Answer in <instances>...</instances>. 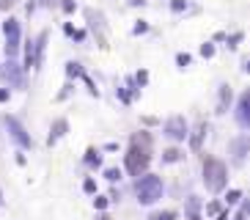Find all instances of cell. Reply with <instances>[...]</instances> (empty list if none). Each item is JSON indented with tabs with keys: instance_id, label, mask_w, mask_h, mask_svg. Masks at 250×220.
Returning a JSON list of instances; mask_svg holds the SVG:
<instances>
[{
	"instance_id": "obj_25",
	"label": "cell",
	"mask_w": 250,
	"mask_h": 220,
	"mask_svg": "<svg viewBox=\"0 0 250 220\" xmlns=\"http://www.w3.org/2000/svg\"><path fill=\"white\" fill-rule=\"evenodd\" d=\"M14 3H17V0H0V11H8Z\"/></svg>"
},
{
	"instance_id": "obj_20",
	"label": "cell",
	"mask_w": 250,
	"mask_h": 220,
	"mask_svg": "<svg viewBox=\"0 0 250 220\" xmlns=\"http://www.w3.org/2000/svg\"><path fill=\"white\" fill-rule=\"evenodd\" d=\"M146 30H148V22H143V20H140L138 25L132 28V33H135V36H140V33H146Z\"/></svg>"
},
{
	"instance_id": "obj_11",
	"label": "cell",
	"mask_w": 250,
	"mask_h": 220,
	"mask_svg": "<svg viewBox=\"0 0 250 220\" xmlns=\"http://www.w3.org/2000/svg\"><path fill=\"white\" fill-rule=\"evenodd\" d=\"M66 130H69L66 118H58V121L52 124V132H50V143H55V140H58V138H61V135H63Z\"/></svg>"
},
{
	"instance_id": "obj_6",
	"label": "cell",
	"mask_w": 250,
	"mask_h": 220,
	"mask_svg": "<svg viewBox=\"0 0 250 220\" xmlns=\"http://www.w3.org/2000/svg\"><path fill=\"white\" fill-rule=\"evenodd\" d=\"M165 135H168L170 140L187 138V121H184V116H170L168 121H165Z\"/></svg>"
},
{
	"instance_id": "obj_13",
	"label": "cell",
	"mask_w": 250,
	"mask_h": 220,
	"mask_svg": "<svg viewBox=\"0 0 250 220\" xmlns=\"http://www.w3.org/2000/svg\"><path fill=\"white\" fill-rule=\"evenodd\" d=\"M66 74H69V77H83L85 72H83V66L77 64V61H69V64H66Z\"/></svg>"
},
{
	"instance_id": "obj_29",
	"label": "cell",
	"mask_w": 250,
	"mask_h": 220,
	"mask_svg": "<svg viewBox=\"0 0 250 220\" xmlns=\"http://www.w3.org/2000/svg\"><path fill=\"white\" fill-rule=\"evenodd\" d=\"M138 83H140V86H146V83H148V72H138Z\"/></svg>"
},
{
	"instance_id": "obj_2",
	"label": "cell",
	"mask_w": 250,
	"mask_h": 220,
	"mask_svg": "<svg viewBox=\"0 0 250 220\" xmlns=\"http://www.w3.org/2000/svg\"><path fill=\"white\" fill-rule=\"evenodd\" d=\"M135 193H138L140 204H157L162 198V179L154 174H140L138 182H135Z\"/></svg>"
},
{
	"instance_id": "obj_8",
	"label": "cell",
	"mask_w": 250,
	"mask_h": 220,
	"mask_svg": "<svg viewBox=\"0 0 250 220\" xmlns=\"http://www.w3.org/2000/svg\"><path fill=\"white\" fill-rule=\"evenodd\" d=\"M85 20H88V28L99 30V36H104V14L102 11H96V8H85Z\"/></svg>"
},
{
	"instance_id": "obj_12",
	"label": "cell",
	"mask_w": 250,
	"mask_h": 220,
	"mask_svg": "<svg viewBox=\"0 0 250 220\" xmlns=\"http://www.w3.org/2000/svg\"><path fill=\"white\" fill-rule=\"evenodd\" d=\"M228 105H231V86H220V105H217V113H226Z\"/></svg>"
},
{
	"instance_id": "obj_18",
	"label": "cell",
	"mask_w": 250,
	"mask_h": 220,
	"mask_svg": "<svg viewBox=\"0 0 250 220\" xmlns=\"http://www.w3.org/2000/svg\"><path fill=\"white\" fill-rule=\"evenodd\" d=\"M201 55H204V58H212V55H214V44L212 42L201 44Z\"/></svg>"
},
{
	"instance_id": "obj_21",
	"label": "cell",
	"mask_w": 250,
	"mask_h": 220,
	"mask_svg": "<svg viewBox=\"0 0 250 220\" xmlns=\"http://www.w3.org/2000/svg\"><path fill=\"white\" fill-rule=\"evenodd\" d=\"M176 64L182 66V69H184V66H190V55H187V52H179V55H176Z\"/></svg>"
},
{
	"instance_id": "obj_22",
	"label": "cell",
	"mask_w": 250,
	"mask_h": 220,
	"mask_svg": "<svg viewBox=\"0 0 250 220\" xmlns=\"http://www.w3.org/2000/svg\"><path fill=\"white\" fill-rule=\"evenodd\" d=\"M151 220H176V212H162V215H151Z\"/></svg>"
},
{
	"instance_id": "obj_4",
	"label": "cell",
	"mask_w": 250,
	"mask_h": 220,
	"mask_svg": "<svg viewBox=\"0 0 250 220\" xmlns=\"http://www.w3.org/2000/svg\"><path fill=\"white\" fill-rule=\"evenodd\" d=\"M3 36H6V55L8 58H17V52L22 47V28H20V20L8 17L3 22Z\"/></svg>"
},
{
	"instance_id": "obj_31",
	"label": "cell",
	"mask_w": 250,
	"mask_h": 220,
	"mask_svg": "<svg viewBox=\"0 0 250 220\" xmlns=\"http://www.w3.org/2000/svg\"><path fill=\"white\" fill-rule=\"evenodd\" d=\"M8 99V88H0V102H6Z\"/></svg>"
},
{
	"instance_id": "obj_3",
	"label": "cell",
	"mask_w": 250,
	"mask_h": 220,
	"mask_svg": "<svg viewBox=\"0 0 250 220\" xmlns=\"http://www.w3.org/2000/svg\"><path fill=\"white\" fill-rule=\"evenodd\" d=\"M148 162H151V154H148V149L140 146V140L135 138V143L129 146V152H126V157H124L126 171H129L132 176H140V174H146V171H148Z\"/></svg>"
},
{
	"instance_id": "obj_23",
	"label": "cell",
	"mask_w": 250,
	"mask_h": 220,
	"mask_svg": "<svg viewBox=\"0 0 250 220\" xmlns=\"http://www.w3.org/2000/svg\"><path fill=\"white\" fill-rule=\"evenodd\" d=\"M239 198H242V193H239V190H231V193L226 196V201H228V204H236Z\"/></svg>"
},
{
	"instance_id": "obj_32",
	"label": "cell",
	"mask_w": 250,
	"mask_h": 220,
	"mask_svg": "<svg viewBox=\"0 0 250 220\" xmlns=\"http://www.w3.org/2000/svg\"><path fill=\"white\" fill-rule=\"evenodd\" d=\"M129 6H146V0H129Z\"/></svg>"
},
{
	"instance_id": "obj_34",
	"label": "cell",
	"mask_w": 250,
	"mask_h": 220,
	"mask_svg": "<svg viewBox=\"0 0 250 220\" xmlns=\"http://www.w3.org/2000/svg\"><path fill=\"white\" fill-rule=\"evenodd\" d=\"M96 220H110V218H107V215H99V218H96Z\"/></svg>"
},
{
	"instance_id": "obj_1",
	"label": "cell",
	"mask_w": 250,
	"mask_h": 220,
	"mask_svg": "<svg viewBox=\"0 0 250 220\" xmlns=\"http://www.w3.org/2000/svg\"><path fill=\"white\" fill-rule=\"evenodd\" d=\"M226 182H228L226 162L217 160V157H206L204 160V184H206V190L220 193L223 187H226Z\"/></svg>"
},
{
	"instance_id": "obj_9",
	"label": "cell",
	"mask_w": 250,
	"mask_h": 220,
	"mask_svg": "<svg viewBox=\"0 0 250 220\" xmlns=\"http://www.w3.org/2000/svg\"><path fill=\"white\" fill-rule=\"evenodd\" d=\"M6 80L11 86H22V66L17 64L14 58H8V64H6Z\"/></svg>"
},
{
	"instance_id": "obj_28",
	"label": "cell",
	"mask_w": 250,
	"mask_h": 220,
	"mask_svg": "<svg viewBox=\"0 0 250 220\" xmlns=\"http://www.w3.org/2000/svg\"><path fill=\"white\" fill-rule=\"evenodd\" d=\"M74 8H77V6H74L72 0H63V11H66V14H72Z\"/></svg>"
},
{
	"instance_id": "obj_17",
	"label": "cell",
	"mask_w": 250,
	"mask_h": 220,
	"mask_svg": "<svg viewBox=\"0 0 250 220\" xmlns=\"http://www.w3.org/2000/svg\"><path fill=\"white\" fill-rule=\"evenodd\" d=\"M170 11H173V14L187 11V0H170Z\"/></svg>"
},
{
	"instance_id": "obj_5",
	"label": "cell",
	"mask_w": 250,
	"mask_h": 220,
	"mask_svg": "<svg viewBox=\"0 0 250 220\" xmlns=\"http://www.w3.org/2000/svg\"><path fill=\"white\" fill-rule=\"evenodd\" d=\"M3 121H6L8 132H11V138H14L17 143H20V146H25V149H30V146H33V140H30V135L25 132V127L20 124V121H17L14 116H6Z\"/></svg>"
},
{
	"instance_id": "obj_16",
	"label": "cell",
	"mask_w": 250,
	"mask_h": 220,
	"mask_svg": "<svg viewBox=\"0 0 250 220\" xmlns=\"http://www.w3.org/2000/svg\"><path fill=\"white\" fill-rule=\"evenodd\" d=\"M245 143H248V138L234 140V154H236V160H242V157H245Z\"/></svg>"
},
{
	"instance_id": "obj_7",
	"label": "cell",
	"mask_w": 250,
	"mask_h": 220,
	"mask_svg": "<svg viewBox=\"0 0 250 220\" xmlns=\"http://www.w3.org/2000/svg\"><path fill=\"white\" fill-rule=\"evenodd\" d=\"M248 110H250V94L245 91V94L239 96V102H236V121H239L242 127L250 124V113Z\"/></svg>"
},
{
	"instance_id": "obj_26",
	"label": "cell",
	"mask_w": 250,
	"mask_h": 220,
	"mask_svg": "<svg viewBox=\"0 0 250 220\" xmlns=\"http://www.w3.org/2000/svg\"><path fill=\"white\" fill-rule=\"evenodd\" d=\"M94 204H96V209H104V206H107V198L96 196V201H94Z\"/></svg>"
},
{
	"instance_id": "obj_33",
	"label": "cell",
	"mask_w": 250,
	"mask_h": 220,
	"mask_svg": "<svg viewBox=\"0 0 250 220\" xmlns=\"http://www.w3.org/2000/svg\"><path fill=\"white\" fill-rule=\"evenodd\" d=\"M217 220H228V212H220V215H217Z\"/></svg>"
},
{
	"instance_id": "obj_24",
	"label": "cell",
	"mask_w": 250,
	"mask_h": 220,
	"mask_svg": "<svg viewBox=\"0 0 250 220\" xmlns=\"http://www.w3.org/2000/svg\"><path fill=\"white\" fill-rule=\"evenodd\" d=\"M83 190H85V193H96V182H94V179H85Z\"/></svg>"
},
{
	"instance_id": "obj_19",
	"label": "cell",
	"mask_w": 250,
	"mask_h": 220,
	"mask_svg": "<svg viewBox=\"0 0 250 220\" xmlns=\"http://www.w3.org/2000/svg\"><path fill=\"white\" fill-rule=\"evenodd\" d=\"M104 176H107V182H118V179H121V171H118V168H107V171H104Z\"/></svg>"
},
{
	"instance_id": "obj_27",
	"label": "cell",
	"mask_w": 250,
	"mask_h": 220,
	"mask_svg": "<svg viewBox=\"0 0 250 220\" xmlns=\"http://www.w3.org/2000/svg\"><path fill=\"white\" fill-rule=\"evenodd\" d=\"M226 39H228V36H226ZM228 42H231L228 47H236V42H242V33H234V36L228 39Z\"/></svg>"
},
{
	"instance_id": "obj_10",
	"label": "cell",
	"mask_w": 250,
	"mask_h": 220,
	"mask_svg": "<svg viewBox=\"0 0 250 220\" xmlns=\"http://www.w3.org/2000/svg\"><path fill=\"white\" fill-rule=\"evenodd\" d=\"M209 132V124L206 121H201L198 127H195V132H192V138H190V143H192V149H201V143H204V135Z\"/></svg>"
},
{
	"instance_id": "obj_14",
	"label": "cell",
	"mask_w": 250,
	"mask_h": 220,
	"mask_svg": "<svg viewBox=\"0 0 250 220\" xmlns=\"http://www.w3.org/2000/svg\"><path fill=\"white\" fill-rule=\"evenodd\" d=\"M182 157H184V154L179 152V149H168V152L162 154V160H165V162H179Z\"/></svg>"
},
{
	"instance_id": "obj_15",
	"label": "cell",
	"mask_w": 250,
	"mask_h": 220,
	"mask_svg": "<svg viewBox=\"0 0 250 220\" xmlns=\"http://www.w3.org/2000/svg\"><path fill=\"white\" fill-rule=\"evenodd\" d=\"M85 162H88L91 168H99L102 157H99V152H96V149H88V157H85Z\"/></svg>"
},
{
	"instance_id": "obj_30",
	"label": "cell",
	"mask_w": 250,
	"mask_h": 220,
	"mask_svg": "<svg viewBox=\"0 0 250 220\" xmlns=\"http://www.w3.org/2000/svg\"><path fill=\"white\" fill-rule=\"evenodd\" d=\"M245 215H248V204H242V209H239V215L234 220H245Z\"/></svg>"
},
{
	"instance_id": "obj_35",
	"label": "cell",
	"mask_w": 250,
	"mask_h": 220,
	"mask_svg": "<svg viewBox=\"0 0 250 220\" xmlns=\"http://www.w3.org/2000/svg\"><path fill=\"white\" fill-rule=\"evenodd\" d=\"M192 220H198V218H192Z\"/></svg>"
}]
</instances>
